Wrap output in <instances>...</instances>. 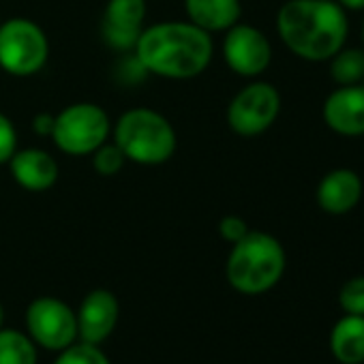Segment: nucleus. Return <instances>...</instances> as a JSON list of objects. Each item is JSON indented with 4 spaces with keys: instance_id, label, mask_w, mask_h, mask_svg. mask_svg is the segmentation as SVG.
<instances>
[{
    "instance_id": "1",
    "label": "nucleus",
    "mask_w": 364,
    "mask_h": 364,
    "mask_svg": "<svg viewBox=\"0 0 364 364\" xmlns=\"http://www.w3.org/2000/svg\"><path fill=\"white\" fill-rule=\"evenodd\" d=\"M277 33L294 56L326 63L345 46L349 20L336 0H287L277 14Z\"/></svg>"
},
{
    "instance_id": "2",
    "label": "nucleus",
    "mask_w": 364,
    "mask_h": 364,
    "mask_svg": "<svg viewBox=\"0 0 364 364\" xmlns=\"http://www.w3.org/2000/svg\"><path fill=\"white\" fill-rule=\"evenodd\" d=\"M213 37L191 22H159L141 31L135 54L139 65L165 80L202 75L213 60Z\"/></svg>"
},
{
    "instance_id": "3",
    "label": "nucleus",
    "mask_w": 364,
    "mask_h": 364,
    "mask_svg": "<svg viewBox=\"0 0 364 364\" xmlns=\"http://www.w3.org/2000/svg\"><path fill=\"white\" fill-rule=\"evenodd\" d=\"M287 266L283 245L268 232H249L232 245L225 262L228 283L247 296L270 291L283 277Z\"/></svg>"
},
{
    "instance_id": "4",
    "label": "nucleus",
    "mask_w": 364,
    "mask_h": 364,
    "mask_svg": "<svg viewBox=\"0 0 364 364\" xmlns=\"http://www.w3.org/2000/svg\"><path fill=\"white\" fill-rule=\"evenodd\" d=\"M114 144L122 150L127 161L161 165L173 156L178 137L163 114L150 107H133L116 120Z\"/></svg>"
},
{
    "instance_id": "5",
    "label": "nucleus",
    "mask_w": 364,
    "mask_h": 364,
    "mask_svg": "<svg viewBox=\"0 0 364 364\" xmlns=\"http://www.w3.org/2000/svg\"><path fill=\"white\" fill-rule=\"evenodd\" d=\"M50 58V41L43 28L28 18H11L0 24V69L16 77L39 73Z\"/></svg>"
},
{
    "instance_id": "6",
    "label": "nucleus",
    "mask_w": 364,
    "mask_h": 364,
    "mask_svg": "<svg viewBox=\"0 0 364 364\" xmlns=\"http://www.w3.org/2000/svg\"><path fill=\"white\" fill-rule=\"evenodd\" d=\"M112 131L109 116L97 103H73L54 116L52 139L65 154L84 156L92 154L107 141Z\"/></svg>"
},
{
    "instance_id": "7",
    "label": "nucleus",
    "mask_w": 364,
    "mask_h": 364,
    "mask_svg": "<svg viewBox=\"0 0 364 364\" xmlns=\"http://www.w3.org/2000/svg\"><path fill=\"white\" fill-rule=\"evenodd\" d=\"M281 114V95L270 82H251L228 105V124L236 135L266 133Z\"/></svg>"
},
{
    "instance_id": "8",
    "label": "nucleus",
    "mask_w": 364,
    "mask_h": 364,
    "mask_svg": "<svg viewBox=\"0 0 364 364\" xmlns=\"http://www.w3.org/2000/svg\"><path fill=\"white\" fill-rule=\"evenodd\" d=\"M28 336L43 349L63 351L77 338V315L60 298L41 296L26 309Z\"/></svg>"
},
{
    "instance_id": "9",
    "label": "nucleus",
    "mask_w": 364,
    "mask_h": 364,
    "mask_svg": "<svg viewBox=\"0 0 364 364\" xmlns=\"http://www.w3.org/2000/svg\"><path fill=\"white\" fill-rule=\"evenodd\" d=\"M223 58L236 75L259 77L272 63V46L259 28L238 22L225 31Z\"/></svg>"
},
{
    "instance_id": "10",
    "label": "nucleus",
    "mask_w": 364,
    "mask_h": 364,
    "mask_svg": "<svg viewBox=\"0 0 364 364\" xmlns=\"http://www.w3.org/2000/svg\"><path fill=\"white\" fill-rule=\"evenodd\" d=\"M77 338L101 345L114 332L120 317V302L109 289H92L77 309Z\"/></svg>"
},
{
    "instance_id": "11",
    "label": "nucleus",
    "mask_w": 364,
    "mask_h": 364,
    "mask_svg": "<svg viewBox=\"0 0 364 364\" xmlns=\"http://www.w3.org/2000/svg\"><path fill=\"white\" fill-rule=\"evenodd\" d=\"M323 122L343 137L364 135V84L334 88L321 107Z\"/></svg>"
},
{
    "instance_id": "12",
    "label": "nucleus",
    "mask_w": 364,
    "mask_h": 364,
    "mask_svg": "<svg viewBox=\"0 0 364 364\" xmlns=\"http://www.w3.org/2000/svg\"><path fill=\"white\" fill-rule=\"evenodd\" d=\"M362 178L351 167H334L321 176L315 189L317 206L332 217L351 213L362 198Z\"/></svg>"
},
{
    "instance_id": "13",
    "label": "nucleus",
    "mask_w": 364,
    "mask_h": 364,
    "mask_svg": "<svg viewBox=\"0 0 364 364\" xmlns=\"http://www.w3.org/2000/svg\"><path fill=\"white\" fill-rule=\"evenodd\" d=\"M144 20L146 0H109L103 11V39L114 50H135Z\"/></svg>"
},
{
    "instance_id": "14",
    "label": "nucleus",
    "mask_w": 364,
    "mask_h": 364,
    "mask_svg": "<svg viewBox=\"0 0 364 364\" xmlns=\"http://www.w3.org/2000/svg\"><path fill=\"white\" fill-rule=\"evenodd\" d=\"M9 169L14 180L26 191H48L58 180V163L56 159L41 148H22L16 150L9 159Z\"/></svg>"
},
{
    "instance_id": "15",
    "label": "nucleus",
    "mask_w": 364,
    "mask_h": 364,
    "mask_svg": "<svg viewBox=\"0 0 364 364\" xmlns=\"http://www.w3.org/2000/svg\"><path fill=\"white\" fill-rule=\"evenodd\" d=\"M185 11L191 24L206 33H225L240 22V0H185Z\"/></svg>"
},
{
    "instance_id": "16",
    "label": "nucleus",
    "mask_w": 364,
    "mask_h": 364,
    "mask_svg": "<svg viewBox=\"0 0 364 364\" xmlns=\"http://www.w3.org/2000/svg\"><path fill=\"white\" fill-rule=\"evenodd\" d=\"M330 351L341 364L364 362V315L341 317L330 332Z\"/></svg>"
},
{
    "instance_id": "17",
    "label": "nucleus",
    "mask_w": 364,
    "mask_h": 364,
    "mask_svg": "<svg viewBox=\"0 0 364 364\" xmlns=\"http://www.w3.org/2000/svg\"><path fill=\"white\" fill-rule=\"evenodd\" d=\"M37 343L16 330V328H0V364H37Z\"/></svg>"
},
{
    "instance_id": "18",
    "label": "nucleus",
    "mask_w": 364,
    "mask_h": 364,
    "mask_svg": "<svg viewBox=\"0 0 364 364\" xmlns=\"http://www.w3.org/2000/svg\"><path fill=\"white\" fill-rule=\"evenodd\" d=\"M330 77L336 86L364 82V48H341L330 60Z\"/></svg>"
},
{
    "instance_id": "19",
    "label": "nucleus",
    "mask_w": 364,
    "mask_h": 364,
    "mask_svg": "<svg viewBox=\"0 0 364 364\" xmlns=\"http://www.w3.org/2000/svg\"><path fill=\"white\" fill-rule=\"evenodd\" d=\"M54 364H112V362L101 351L99 345H90V343L75 341L73 345H69L67 349H63L58 353V358L54 360Z\"/></svg>"
},
{
    "instance_id": "20",
    "label": "nucleus",
    "mask_w": 364,
    "mask_h": 364,
    "mask_svg": "<svg viewBox=\"0 0 364 364\" xmlns=\"http://www.w3.org/2000/svg\"><path fill=\"white\" fill-rule=\"evenodd\" d=\"M124 163L127 156L114 141H105L92 152V167L99 176H116L124 167Z\"/></svg>"
},
{
    "instance_id": "21",
    "label": "nucleus",
    "mask_w": 364,
    "mask_h": 364,
    "mask_svg": "<svg viewBox=\"0 0 364 364\" xmlns=\"http://www.w3.org/2000/svg\"><path fill=\"white\" fill-rule=\"evenodd\" d=\"M338 304L349 315H364V274L343 283L338 291Z\"/></svg>"
},
{
    "instance_id": "22",
    "label": "nucleus",
    "mask_w": 364,
    "mask_h": 364,
    "mask_svg": "<svg viewBox=\"0 0 364 364\" xmlns=\"http://www.w3.org/2000/svg\"><path fill=\"white\" fill-rule=\"evenodd\" d=\"M16 150H18V131L14 122L0 112V165L9 163Z\"/></svg>"
},
{
    "instance_id": "23",
    "label": "nucleus",
    "mask_w": 364,
    "mask_h": 364,
    "mask_svg": "<svg viewBox=\"0 0 364 364\" xmlns=\"http://www.w3.org/2000/svg\"><path fill=\"white\" fill-rule=\"evenodd\" d=\"M249 232H251V230H249L247 221H245L242 217H238V215H228V217H223V219L219 221V236H221L225 242H230V245H236V242L242 240Z\"/></svg>"
},
{
    "instance_id": "24",
    "label": "nucleus",
    "mask_w": 364,
    "mask_h": 364,
    "mask_svg": "<svg viewBox=\"0 0 364 364\" xmlns=\"http://www.w3.org/2000/svg\"><path fill=\"white\" fill-rule=\"evenodd\" d=\"M33 131L39 133V135H46V137H52V131H54V116L52 114H37L35 120H33Z\"/></svg>"
},
{
    "instance_id": "25",
    "label": "nucleus",
    "mask_w": 364,
    "mask_h": 364,
    "mask_svg": "<svg viewBox=\"0 0 364 364\" xmlns=\"http://www.w3.org/2000/svg\"><path fill=\"white\" fill-rule=\"evenodd\" d=\"M345 11H364V0H336Z\"/></svg>"
},
{
    "instance_id": "26",
    "label": "nucleus",
    "mask_w": 364,
    "mask_h": 364,
    "mask_svg": "<svg viewBox=\"0 0 364 364\" xmlns=\"http://www.w3.org/2000/svg\"><path fill=\"white\" fill-rule=\"evenodd\" d=\"M3 319H5V309L0 304V328H3Z\"/></svg>"
},
{
    "instance_id": "27",
    "label": "nucleus",
    "mask_w": 364,
    "mask_h": 364,
    "mask_svg": "<svg viewBox=\"0 0 364 364\" xmlns=\"http://www.w3.org/2000/svg\"><path fill=\"white\" fill-rule=\"evenodd\" d=\"M364 14V11H362ZM362 43H364V16H362ZM364 48V46H362Z\"/></svg>"
},
{
    "instance_id": "28",
    "label": "nucleus",
    "mask_w": 364,
    "mask_h": 364,
    "mask_svg": "<svg viewBox=\"0 0 364 364\" xmlns=\"http://www.w3.org/2000/svg\"><path fill=\"white\" fill-rule=\"evenodd\" d=\"M362 84H364V82H362Z\"/></svg>"
}]
</instances>
